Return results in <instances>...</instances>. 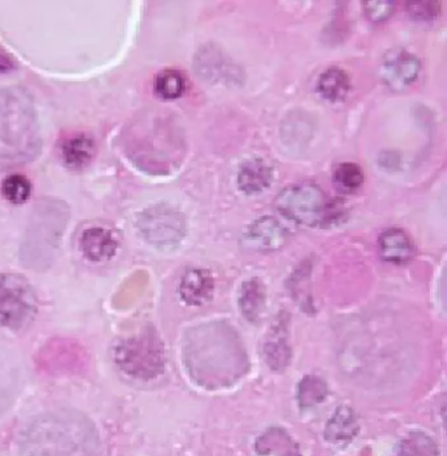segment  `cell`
<instances>
[{"mask_svg":"<svg viewBox=\"0 0 447 456\" xmlns=\"http://www.w3.org/2000/svg\"><path fill=\"white\" fill-rule=\"evenodd\" d=\"M99 446L93 422L72 410L47 411L36 417L20 436L23 456H94Z\"/></svg>","mask_w":447,"mask_h":456,"instance_id":"6da1fadb","label":"cell"},{"mask_svg":"<svg viewBox=\"0 0 447 456\" xmlns=\"http://www.w3.org/2000/svg\"><path fill=\"white\" fill-rule=\"evenodd\" d=\"M184 361L194 380L214 387L234 382L247 367L241 342L224 324H210L189 333Z\"/></svg>","mask_w":447,"mask_h":456,"instance_id":"7a4b0ae2","label":"cell"},{"mask_svg":"<svg viewBox=\"0 0 447 456\" xmlns=\"http://www.w3.org/2000/svg\"><path fill=\"white\" fill-rule=\"evenodd\" d=\"M43 149L32 96L24 88H0V171L37 159Z\"/></svg>","mask_w":447,"mask_h":456,"instance_id":"3957f363","label":"cell"},{"mask_svg":"<svg viewBox=\"0 0 447 456\" xmlns=\"http://www.w3.org/2000/svg\"><path fill=\"white\" fill-rule=\"evenodd\" d=\"M70 210L61 200L41 199L33 208L20 246V260L33 271L49 269L57 257Z\"/></svg>","mask_w":447,"mask_h":456,"instance_id":"277c9868","label":"cell"},{"mask_svg":"<svg viewBox=\"0 0 447 456\" xmlns=\"http://www.w3.org/2000/svg\"><path fill=\"white\" fill-rule=\"evenodd\" d=\"M113 358L125 374L135 379H154L165 371V349L157 332L151 328H146L130 338H121L113 346Z\"/></svg>","mask_w":447,"mask_h":456,"instance_id":"5b68a950","label":"cell"},{"mask_svg":"<svg viewBox=\"0 0 447 456\" xmlns=\"http://www.w3.org/2000/svg\"><path fill=\"white\" fill-rule=\"evenodd\" d=\"M277 211L285 218L302 226L316 227L330 218V206L326 194L316 183H293L276 197Z\"/></svg>","mask_w":447,"mask_h":456,"instance_id":"8992f818","label":"cell"},{"mask_svg":"<svg viewBox=\"0 0 447 456\" xmlns=\"http://www.w3.org/2000/svg\"><path fill=\"white\" fill-rule=\"evenodd\" d=\"M37 313V297L30 283L19 274H0V325L23 330Z\"/></svg>","mask_w":447,"mask_h":456,"instance_id":"52a82bcc","label":"cell"},{"mask_svg":"<svg viewBox=\"0 0 447 456\" xmlns=\"http://www.w3.org/2000/svg\"><path fill=\"white\" fill-rule=\"evenodd\" d=\"M142 236L155 247H174L187 235V219L177 208L155 205L138 216Z\"/></svg>","mask_w":447,"mask_h":456,"instance_id":"ba28073f","label":"cell"},{"mask_svg":"<svg viewBox=\"0 0 447 456\" xmlns=\"http://www.w3.org/2000/svg\"><path fill=\"white\" fill-rule=\"evenodd\" d=\"M421 63L405 50H394L386 55L380 68L383 82L393 91H404L418 79Z\"/></svg>","mask_w":447,"mask_h":456,"instance_id":"9c48e42d","label":"cell"},{"mask_svg":"<svg viewBox=\"0 0 447 456\" xmlns=\"http://www.w3.org/2000/svg\"><path fill=\"white\" fill-rule=\"evenodd\" d=\"M289 232L273 216H263L247 228L241 244L249 251H277L285 246Z\"/></svg>","mask_w":447,"mask_h":456,"instance_id":"30bf717a","label":"cell"},{"mask_svg":"<svg viewBox=\"0 0 447 456\" xmlns=\"http://www.w3.org/2000/svg\"><path fill=\"white\" fill-rule=\"evenodd\" d=\"M79 246L87 260L102 263L116 255L118 240L115 233L108 228L90 227L83 231Z\"/></svg>","mask_w":447,"mask_h":456,"instance_id":"8fae6325","label":"cell"},{"mask_svg":"<svg viewBox=\"0 0 447 456\" xmlns=\"http://www.w3.org/2000/svg\"><path fill=\"white\" fill-rule=\"evenodd\" d=\"M197 72L207 82H227V80H239V69L232 65L218 49L205 47L199 50L196 57Z\"/></svg>","mask_w":447,"mask_h":456,"instance_id":"7c38bea8","label":"cell"},{"mask_svg":"<svg viewBox=\"0 0 447 456\" xmlns=\"http://www.w3.org/2000/svg\"><path fill=\"white\" fill-rule=\"evenodd\" d=\"M180 297L189 305H202L209 302L214 294L212 274L205 269H191L182 278Z\"/></svg>","mask_w":447,"mask_h":456,"instance_id":"4fadbf2b","label":"cell"},{"mask_svg":"<svg viewBox=\"0 0 447 456\" xmlns=\"http://www.w3.org/2000/svg\"><path fill=\"white\" fill-rule=\"evenodd\" d=\"M273 182V168L263 159H251L241 164L238 174V185L249 196L263 193Z\"/></svg>","mask_w":447,"mask_h":456,"instance_id":"5bb4252c","label":"cell"},{"mask_svg":"<svg viewBox=\"0 0 447 456\" xmlns=\"http://www.w3.org/2000/svg\"><path fill=\"white\" fill-rule=\"evenodd\" d=\"M379 252L387 263L407 264L415 256V247L410 236L401 228H390L379 238Z\"/></svg>","mask_w":447,"mask_h":456,"instance_id":"9a60e30c","label":"cell"},{"mask_svg":"<svg viewBox=\"0 0 447 456\" xmlns=\"http://www.w3.org/2000/svg\"><path fill=\"white\" fill-rule=\"evenodd\" d=\"M266 305V288L259 278H251L241 285L239 305L244 318L257 322L263 316Z\"/></svg>","mask_w":447,"mask_h":456,"instance_id":"2e32d148","label":"cell"},{"mask_svg":"<svg viewBox=\"0 0 447 456\" xmlns=\"http://www.w3.org/2000/svg\"><path fill=\"white\" fill-rule=\"evenodd\" d=\"M358 429L360 427H358L354 411L346 405H341L330 417L324 436L329 442L341 444V442L352 441L357 436Z\"/></svg>","mask_w":447,"mask_h":456,"instance_id":"e0dca14e","label":"cell"},{"mask_svg":"<svg viewBox=\"0 0 447 456\" xmlns=\"http://www.w3.org/2000/svg\"><path fill=\"white\" fill-rule=\"evenodd\" d=\"M316 90L329 102H341L351 91V79L343 69L329 68L319 77Z\"/></svg>","mask_w":447,"mask_h":456,"instance_id":"ac0fdd59","label":"cell"},{"mask_svg":"<svg viewBox=\"0 0 447 456\" xmlns=\"http://www.w3.org/2000/svg\"><path fill=\"white\" fill-rule=\"evenodd\" d=\"M96 146L93 139L87 135H75L68 138L61 147L63 161L72 169L83 168L93 159Z\"/></svg>","mask_w":447,"mask_h":456,"instance_id":"d6986e66","label":"cell"},{"mask_svg":"<svg viewBox=\"0 0 447 456\" xmlns=\"http://www.w3.org/2000/svg\"><path fill=\"white\" fill-rule=\"evenodd\" d=\"M257 452L261 455L301 456L296 442L282 429L268 430L257 439Z\"/></svg>","mask_w":447,"mask_h":456,"instance_id":"ffe728a7","label":"cell"},{"mask_svg":"<svg viewBox=\"0 0 447 456\" xmlns=\"http://www.w3.org/2000/svg\"><path fill=\"white\" fill-rule=\"evenodd\" d=\"M395 456H438V447L427 434L410 433L399 444Z\"/></svg>","mask_w":447,"mask_h":456,"instance_id":"44dd1931","label":"cell"},{"mask_svg":"<svg viewBox=\"0 0 447 456\" xmlns=\"http://www.w3.org/2000/svg\"><path fill=\"white\" fill-rule=\"evenodd\" d=\"M276 335H272L264 346V354H265L266 362L273 370L281 371L289 365L290 361V347L288 346L285 336L281 335V328H277Z\"/></svg>","mask_w":447,"mask_h":456,"instance_id":"7402d4cb","label":"cell"},{"mask_svg":"<svg viewBox=\"0 0 447 456\" xmlns=\"http://www.w3.org/2000/svg\"><path fill=\"white\" fill-rule=\"evenodd\" d=\"M329 394L326 382L315 375H307L299 383L298 400L302 408H310L321 404Z\"/></svg>","mask_w":447,"mask_h":456,"instance_id":"603a6c76","label":"cell"},{"mask_svg":"<svg viewBox=\"0 0 447 456\" xmlns=\"http://www.w3.org/2000/svg\"><path fill=\"white\" fill-rule=\"evenodd\" d=\"M184 77L176 69H166V71L160 72L155 80V92L160 99H179L184 94Z\"/></svg>","mask_w":447,"mask_h":456,"instance_id":"cb8c5ba5","label":"cell"},{"mask_svg":"<svg viewBox=\"0 0 447 456\" xmlns=\"http://www.w3.org/2000/svg\"><path fill=\"white\" fill-rule=\"evenodd\" d=\"M2 193L11 204L21 205L29 199L32 185L23 175H10L2 183Z\"/></svg>","mask_w":447,"mask_h":456,"instance_id":"d4e9b609","label":"cell"},{"mask_svg":"<svg viewBox=\"0 0 447 456\" xmlns=\"http://www.w3.org/2000/svg\"><path fill=\"white\" fill-rule=\"evenodd\" d=\"M333 177H335L336 183L341 189L349 191H357L358 188L362 186L363 180H365L362 168L358 164L351 163V161L338 164L336 167Z\"/></svg>","mask_w":447,"mask_h":456,"instance_id":"484cf974","label":"cell"},{"mask_svg":"<svg viewBox=\"0 0 447 456\" xmlns=\"http://www.w3.org/2000/svg\"><path fill=\"white\" fill-rule=\"evenodd\" d=\"M408 13L415 20H435L440 16L441 5L437 2H408Z\"/></svg>","mask_w":447,"mask_h":456,"instance_id":"4316f807","label":"cell"},{"mask_svg":"<svg viewBox=\"0 0 447 456\" xmlns=\"http://www.w3.org/2000/svg\"><path fill=\"white\" fill-rule=\"evenodd\" d=\"M394 8H395V4L390 0H376V2L371 0V2L363 3L366 16L374 23H379V21L390 18L391 13L394 12Z\"/></svg>","mask_w":447,"mask_h":456,"instance_id":"83f0119b","label":"cell"},{"mask_svg":"<svg viewBox=\"0 0 447 456\" xmlns=\"http://www.w3.org/2000/svg\"><path fill=\"white\" fill-rule=\"evenodd\" d=\"M13 69V61L10 54L0 49V72L11 71Z\"/></svg>","mask_w":447,"mask_h":456,"instance_id":"f1b7e54d","label":"cell"},{"mask_svg":"<svg viewBox=\"0 0 447 456\" xmlns=\"http://www.w3.org/2000/svg\"><path fill=\"white\" fill-rule=\"evenodd\" d=\"M0 395H2V389H0ZM3 396V395H2ZM3 400H0V411H3Z\"/></svg>","mask_w":447,"mask_h":456,"instance_id":"f546056e","label":"cell"}]
</instances>
